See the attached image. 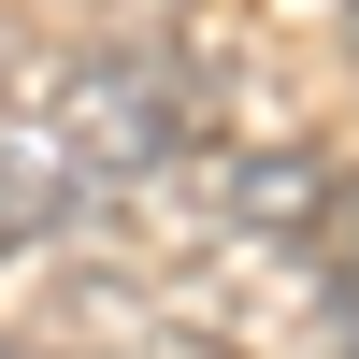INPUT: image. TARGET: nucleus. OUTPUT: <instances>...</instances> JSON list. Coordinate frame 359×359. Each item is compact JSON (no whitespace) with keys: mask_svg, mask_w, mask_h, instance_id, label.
I'll return each instance as SVG.
<instances>
[{"mask_svg":"<svg viewBox=\"0 0 359 359\" xmlns=\"http://www.w3.org/2000/svg\"><path fill=\"white\" fill-rule=\"evenodd\" d=\"M57 144H72L86 172H158L201 144V72L187 57H86L72 86H57Z\"/></svg>","mask_w":359,"mask_h":359,"instance_id":"1","label":"nucleus"},{"mask_svg":"<svg viewBox=\"0 0 359 359\" xmlns=\"http://www.w3.org/2000/svg\"><path fill=\"white\" fill-rule=\"evenodd\" d=\"M316 201H331L316 144H245V158L216 172V216L230 230H316Z\"/></svg>","mask_w":359,"mask_h":359,"instance_id":"2","label":"nucleus"},{"mask_svg":"<svg viewBox=\"0 0 359 359\" xmlns=\"http://www.w3.org/2000/svg\"><path fill=\"white\" fill-rule=\"evenodd\" d=\"M43 216H57V187H43L29 158H0V259H15V245H43Z\"/></svg>","mask_w":359,"mask_h":359,"instance_id":"3","label":"nucleus"},{"mask_svg":"<svg viewBox=\"0 0 359 359\" xmlns=\"http://www.w3.org/2000/svg\"><path fill=\"white\" fill-rule=\"evenodd\" d=\"M15 86H29V43H15V29H0V101H15Z\"/></svg>","mask_w":359,"mask_h":359,"instance_id":"4","label":"nucleus"},{"mask_svg":"<svg viewBox=\"0 0 359 359\" xmlns=\"http://www.w3.org/2000/svg\"><path fill=\"white\" fill-rule=\"evenodd\" d=\"M0 359H29V345H15V331H0Z\"/></svg>","mask_w":359,"mask_h":359,"instance_id":"5","label":"nucleus"}]
</instances>
